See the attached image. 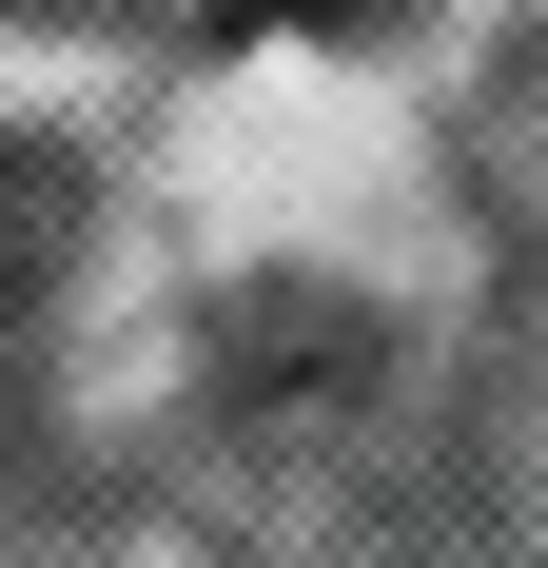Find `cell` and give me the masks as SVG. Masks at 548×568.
I'll use <instances>...</instances> for the list:
<instances>
[{
  "label": "cell",
  "instance_id": "6da1fadb",
  "mask_svg": "<svg viewBox=\"0 0 548 568\" xmlns=\"http://www.w3.org/2000/svg\"><path fill=\"white\" fill-rule=\"evenodd\" d=\"M274 20H333V40H353V20H392V0H274Z\"/></svg>",
  "mask_w": 548,
  "mask_h": 568
}]
</instances>
